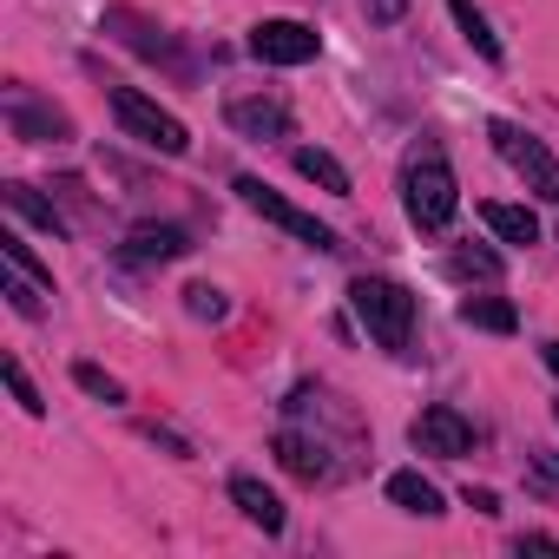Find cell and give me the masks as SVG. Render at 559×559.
Masks as SVG:
<instances>
[{
	"instance_id": "cell-1",
	"label": "cell",
	"mask_w": 559,
	"mask_h": 559,
	"mask_svg": "<svg viewBox=\"0 0 559 559\" xmlns=\"http://www.w3.org/2000/svg\"><path fill=\"white\" fill-rule=\"evenodd\" d=\"M349 310H356V323L382 349H408V336H415V297L402 284H389V276H356V284H349Z\"/></svg>"
},
{
	"instance_id": "cell-2",
	"label": "cell",
	"mask_w": 559,
	"mask_h": 559,
	"mask_svg": "<svg viewBox=\"0 0 559 559\" xmlns=\"http://www.w3.org/2000/svg\"><path fill=\"white\" fill-rule=\"evenodd\" d=\"M402 191H408V217H415L421 230H441V224L454 217V204H461V185H454V171H448V158H441L435 145H421V152L408 158Z\"/></svg>"
},
{
	"instance_id": "cell-3",
	"label": "cell",
	"mask_w": 559,
	"mask_h": 559,
	"mask_svg": "<svg viewBox=\"0 0 559 559\" xmlns=\"http://www.w3.org/2000/svg\"><path fill=\"white\" fill-rule=\"evenodd\" d=\"M112 119L139 139V145H152V152H165V158H178L185 145H191V132H185V119H171L158 99H145L139 86H112Z\"/></svg>"
},
{
	"instance_id": "cell-4",
	"label": "cell",
	"mask_w": 559,
	"mask_h": 559,
	"mask_svg": "<svg viewBox=\"0 0 559 559\" xmlns=\"http://www.w3.org/2000/svg\"><path fill=\"white\" fill-rule=\"evenodd\" d=\"M106 34H119V40H126L139 60H158V67H165V73H178V80H198V60H191V53H185V47L165 34V27H152L145 14H132V8H112V14H106Z\"/></svg>"
},
{
	"instance_id": "cell-5",
	"label": "cell",
	"mask_w": 559,
	"mask_h": 559,
	"mask_svg": "<svg viewBox=\"0 0 559 559\" xmlns=\"http://www.w3.org/2000/svg\"><path fill=\"white\" fill-rule=\"evenodd\" d=\"M487 132H493V152H500V158H507L533 191H539V198H552V204H559V158H552L539 139H526L520 126H507V119H493Z\"/></svg>"
},
{
	"instance_id": "cell-6",
	"label": "cell",
	"mask_w": 559,
	"mask_h": 559,
	"mask_svg": "<svg viewBox=\"0 0 559 559\" xmlns=\"http://www.w3.org/2000/svg\"><path fill=\"white\" fill-rule=\"evenodd\" d=\"M237 198H243V204H250L257 217H270L276 230H290V237H304L310 250H336V230H330V224H317V217H310V211H297L290 198H276V191H270L263 178H237Z\"/></svg>"
},
{
	"instance_id": "cell-7",
	"label": "cell",
	"mask_w": 559,
	"mask_h": 559,
	"mask_svg": "<svg viewBox=\"0 0 559 559\" xmlns=\"http://www.w3.org/2000/svg\"><path fill=\"white\" fill-rule=\"evenodd\" d=\"M250 53L263 67H310L317 60V27H304V21H257L250 27Z\"/></svg>"
},
{
	"instance_id": "cell-8",
	"label": "cell",
	"mask_w": 559,
	"mask_h": 559,
	"mask_svg": "<svg viewBox=\"0 0 559 559\" xmlns=\"http://www.w3.org/2000/svg\"><path fill=\"white\" fill-rule=\"evenodd\" d=\"M408 441H415L421 454H441V461H461V454L474 448V428H467V415H461V408H448V402H435V408H421V415L408 421Z\"/></svg>"
},
{
	"instance_id": "cell-9",
	"label": "cell",
	"mask_w": 559,
	"mask_h": 559,
	"mask_svg": "<svg viewBox=\"0 0 559 559\" xmlns=\"http://www.w3.org/2000/svg\"><path fill=\"white\" fill-rule=\"evenodd\" d=\"M8 126H14V139H27V145H60V139H73V119L60 112V106H47V99H34L27 86H8Z\"/></svg>"
},
{
	"instance_id": "cell-10",
	"label": "cell",
	"mask_w": 559,
	"mask_h": 559,
	"mask_svg": "<svg viewBox=\"0 0 559 559\" xmlns=\"http://www.w3.org/2000/svg\"><path fill=\"white\" fill-rule=\"evenodd\" d=\"M224 119H230V132H243V139H290V126H297L284 99H230Z\"/></svg>"
},
{
	"instance_id": "cell-11",
	"label": "cell",
	"mask_w": 559,
	"mask_h": 559,
	"mask_svg": "<svg viewBox=\"0 0 559 559\" xmlns=\"http://www.w3.org/2000/svg\"><path fill=\"white\" fill-rule=\"evenodd\" d=\"M276 461H284L297 480H330V474H336L330 448H323L317 435H297V428H284V435H276Z\"/></svg>"
},
{
	"instance_id": "cell-12",
	"label": "cell",
	"mask_w": 559,
	"mask_h": 559,
	"mask_svg": "<svg viewBox=\"0 0 559 559\" xmlns=\"http://www.w3.org/2000/svg\"><path fill=\"white\" fill-rule=\"evenodd\" d=\"M185 250H191V237L178 224H132V237H126L132 263H178Z\"/></svg>"
},
{
	"instance_id": "cell-13",
	"label": "cell",
	"mask_w": 559,
	"mask_h": 559,
	"mask_svg": "<svg viewBox=\"0 0 559 559\" xmlns=\"http://www.w3.org/2000/svg\"><path fill=\"white\" fill-rule=\"evenodd\" d=\"M230 500H237V513H243L250 526H263V533H284V500H276L263 480L237 474V480H230Z\"/></svg>"
},
{
	"instance_id": "cell-14",
	"label": "cell",
	"mask_w": 559,
	"mask_h": 559,
	"mask_svg": "<svg viewBox=\"0 0 559 559\" xmlns=\"http://www.w3.org/2000/svg\"><path fill=\"white\" fill-rule=\"evenodd\" d=\"M389 500H395L402 513H421V520H435V513H441V487H435V480H421L415 467L389 474Z\"/></svg>"
},
{
	"instance_id": "cell-15",
	"label": "cell",
	"mask_w": 559,
	"mask_h": 559,
	"mask_svg": "<svg viewBox=\"0 0 559 559\" xmlns=\"http://www.w3.org/2000/svg\"><path fill=\"white\" fill-rule=\"evenodd\" d=\"M0 198H8V211H14V217L40 224L47 237H67V217H60V211H53V204H47V198H40L34 185H0Z\"/></svg>"
},
{
	"instance_id": "cell-16",
	"label": "cell",
	"mask_w": 559,
	"mask_h": 559,
	"mask_svg": "<svg viewBox=\"0 0 559 559\" xmlns=\"http://www.w3.org/2000/svg\"><path fill=\"white\" fill-rule=\"evenodd\" d=\"M480 224L500 237V243H533L539 237V217L526 204H480Z\"/></svg>"
},
{
	"instance_id": "cell-17",
	"label": "cell",
	"mask_w": 559,
	"mask_h": 559,
	"mask_svg": "<svg viewBox=\"0 0 559 559\" xmlns=\"http://www.w3.org/2000/svg\"><path fill=\"white\" fill-rule=\"evenodd\" d=\"M297 171H304L310 185H323L330 198H349V171H343V158H336V152H323V145H304V152H297Z\"/></svg>"
},
{
	"instance_id": "cell-18",
	"label": "cell",
	"mask_w": 559,
	"mask_h": 559,
	"mask_svg": "<svg viewBox=\"0 0 559 559\" xmlns=\"http://www.w3.org/2000/svg\"><path fill=\"white\" fill-rule=\"evenodd\" d=\"M461 323H467V330H493V336H513V330H520V310H513L507 297H467V304H461Z\"/></svg>"
},
{
	"instance_id": "cell-19",
	"label": "cell",
	"mask_w": 559,
	"mask_h": 559,
	"mask_svg": "<svg viewBox=\"0 0 559 559\" xmlns=\"http://www.w3.org/2000/svg\"><path fill=\"white\" fill-rule=\"evenodd\" d=\"M448 8H454V21H461V34H467V47H474L480 60H500V40H493V27L480 21V8H474V0H448Z\"/></svg>"
},
{
	"instance_id": "cell-20",
	"label": "cell",
	"mask_w": 559,
	"mask_h": 559,
	"mask_svg": "<svg viewBox=\"0 0 559 559\" xmlns=\"http://www.w3.org/2000/svg\"><path fill=\"white\" fill-rule=\"evenodd\" d=\"M185 310H191L198 323H224V317H230V304H224L217 284H191V290H185Z\"/></svg>"
},
{
	"instance_id": "cell-21",
	"label": "cell",
	"mask_w": 559,
	"mask_h": 559,
	"mask_svg": "<svg viewBox=\"0 0 559 559\" xmlns=\"http://www.w3.org/2000/svg\"><path fill=\"white\" fill-rule=\"evenodd\" d=\"M0 250H8V263H14L21 276H34V284H47V290H53V270L27 250V237H14V230H8V237H0Z\"/></svg>"
},
{
	"instance_id": "cell-22",
	"label": "cell",
	"mask_w": 559,
	"mask_h": 559,
	"mask_svg": "<svg viewBox=\"0 0 559 559\" xmlns=\"http://www.w3.org/2000/svg\"><path fill=\"white\" fill-rule=\"evenodd\" d=\"M448 270H454V276H480V284H493V276H500V257L467 243V250H454V257H448Z\"/></svg>"
},
{
	"instance_id": "cell-23",
	"label": "cell",
	"mask_w": 559,
	"mask_h": 559,
	"mask_svg": "<svg viewBox=\"0 0 559 559\" xmlns=\"http://www.w3.org/2000/svg\"><path fill=\"white\" fill-rule=\"evenodd\" d=\"M73 382H80L86 395H99V402H126V389H119V382H112L99 362H73Z\"/></svg>"
},
{
	"instance_id": "cell-24",
	"label": "cell",
	"mask_w": 559,
	"mask_h": 559,
	"mask_svg": "<svg viewBox=\"0 0 559 559\" xmlns=\"http://www.w3.org/2000/svg\"><path fill=\"white\" fill-rule=\"evenodd\" d=\"M0 376H8V389H14V402H21L27 415H47V402H40V389L27 382V369H21L14 356H8V362H0Z\"/></svg>"
},
{
	"instance_id": "cell-25",
	"label": "cell",
	"mask_w": 559,
	"mask_h": 559,
	"mask_svg": "<svg viewBox=\"0 0 559 559\" xmlns=\"http://www.w3.org/2000/svg\"><path fill=\"white\" fill-rule=\"evenodd\" d=\"M40 297H47V284H34V276H14V284H8V304H14L21 317H40V310H47Z\"/></svg>"
},
{
	"instance_id": "cell-26",
	"label": "cell",
	"mask_w": 559,
	"mask_h": 559,
	"mask_svg": "<svg viewBox=\"0 0 559 559\" xmlns=\"http://www.w3.org/2000/svg\"><path fill=\"white\" fill-rule=\"evenodd\" d=\"M362 8H369V14H376L382 27H395V21L408 14V0H362Z\"/></svg>"
},
{
	"instance_id": "cell-27",
	"label": "cell",
	"mask_w": 559,
	"mask_h": 559,
	"mask_svg": "<svg viewBox=\"0 0 559 559\" xmlns=\"http://www.w3.org/2000/svg\"><path fill=\"white\" fill-rule=\"evenodd\" d=\"M461 500H467V507H474V513H487V520H493V513H500V493H493V487H467V493H461Z\"/></svg>"
},
{
	"instance_id": "cell-28",
	"label": "cell",
	"mask_w": 559,
	"mask_h": 559,
	"mask_svg": "<svg viewBox=\"0 0 559 559\" xmlns=\"http://www.w3.org/2000/svg\"><path fill=\"white\" fill-rule=\"evenodd\" d=\"M520 552H552L559 559V539L552 533H520Z\"/></svg>"
},
{
	"instance_id": "cell-29",
	"label": "cell",
	"mask_w": 559,
	"mask_h": 559,
	"mask_svg": "<svg viewBox=\"0 0 559 559\" xmlns=\"http://www.w3.org/2000/svg\"><path fill=\"white\" fill-rule=\"evenodd\" d=\"M533 474H539V487H559V454H533Z\"/></svg>"
},
{
	"instance_id": "cell-30",
	"label": "cell",
	"mask_w": 559,
	"mask_h": 559,
	"mask_svg": "<svg viewBox=\"0 0 559 559\" xmlns=\"http://www.w3.org/2000/svg\"><path fill=\"white\" fill-rule=\"evenodd\" d=\"M546 369H552V376H559V343H546Z\"/></svg>"
}]
</instances>
